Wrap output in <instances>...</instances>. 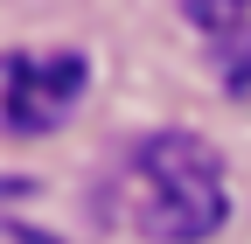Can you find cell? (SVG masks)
<instances>
[{
  "mask_svg": "<svg viewBox=\"0 0 251 244\" xmlns=\"http://www.w3.org/2000/svg\"><path fill=\"white\" fill-rule=\"evenodd\" d=\"M112 209L147 244H202L230 217V181L202 133H147L112 168Z\"/></svg>",
  "mask_w": 251,
  "mask_h": 244,
  "instance_id": "cell-1",
  "label": "cell"
},
{
  "mask_svg": "<svg viewBox=\"0 0 251 244\" xmlns=\"http://www.w3.org/2000/svg\"><path fill=\"white\" fill-rule=\"evenodd\" d=\"M91 84V63L77 49H21V56H0V133H56L63 119L77 112Z\"/></svg>",
  "mask_w": 251,
  "mask_h": 244,
  "instance_id": "cell-2",
  "label": "cell"
},
{
  "mask_svg": "<svg viewBox=\"0 0 251 244\" xmlns=\"http://www.w3.org/2000/svg\"><path fill=\"white\" fill-rule=\"evenodd\" d=\"M188 14L209 28V56L216 77L237 105H251V7H230V0H188Z\"/></svg>",
  "mask_w": 251,
  "mask_h": 244,
  "instance_id": "cell-3",
  "label": "cell"
},
{
  "mask_svg": "<svg viewBox=\"0 0 251 244\" xmlns=\"http://www.w3.org/2000/svg\"><path fill=\"white\" fill-rule=\"evenodd\" d=\"M230 7H251V0H230Z\"/></svg>",
  "mask_w": 251,
  "mask_h": 244,
  "instance_id": "cell-4",
  "label": "cell"
}]
</instances>
